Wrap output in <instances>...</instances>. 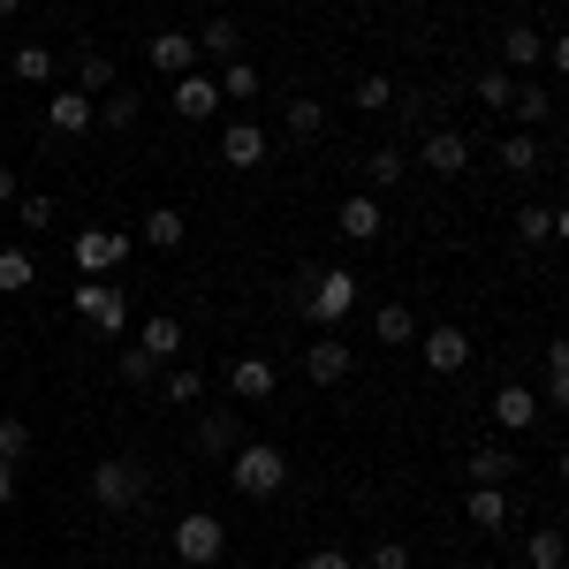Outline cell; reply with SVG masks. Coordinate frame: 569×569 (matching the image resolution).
<instances>
[{
	"label": "cell",
	"mask_w": 569,
	"mask_h": 569,
	"mask_svg": "<svg viewBox=\"0 0 569 569\" xmlns=\"http://www.w3.org/2000/svg\"><path fill=\"white\" fill-rule=\"evenodd\" d=\"M365 297V281H357L350 266H319V273H297V311H305L311 327H342Z\"/></svg>",
	"instance_id": "obj_1"
},
{
	"label": "cell",
	"mask_w": 569,
	"mask_h": 569,
	"mask_svg": "<svg viewBox=\"0 0 569 569\" xmlns=\"http://www.w3.org/2000/svg\"><path fill=\"white\" fill-rule=\"evenodd\" d=\"M228 486H236L243 501H273V493L289 486V456H281L273 440H243V448L228 456Z\"/></svg>",
	"instance_id": "obj_2"
},
{
	"label": "cell",
	"mask_w": 569,
	"mask_h": 569,
	"mask_svg": "<svg viewBox=\"0 0 569 569\" xmlns=\"http://www.w3.org/2000/svg\"><path fill=\"white\" fill-rule=\"evenodd\" d=\"M144 493H152V471H144L137 456H107V463L91 471V501H99L107 517H130Z\"/></svg>",
	"instance_id": "obj_3"
},
{
	"label": "cell",
	"mask_w": 569,
	"mask_h": 569,
	"mask_svg": "<svg viewBox=\"0 0 569 569\" xmlns=\"http://www.w3.org/2000/svg\"><path fill=\"white\" fill-rule=\"evenodd\" d=\"M137 251V236H122V228H84L77 243H69V259H77V273L84 281H107V273H122Z\"/></svg>",
	"instance_id": "obj_4"
},
{
	"label": "cell",
	"mask_w": 569,
	"mask_h": 569,
	"mask_svg": "<svg viewBox=\"0 0 569 569\" xmlns=\"http://www.w3.org/2000/svg\"><path fill=\"white\" fill-rule=\"evenodd\" d=\"M69 305L77 319H91L107 342H122L130 335V289H107V281H84V289H69Z\"/></svg>",
	"instance_id": "obj_5"
},
{
	"label": "cell",
	"mask_w": 569,
	"mask_h": 569,
	"mask_svg": "<svg viewBox=\"0 0 569 569\" xmlns=\"http://www.w3.org/2000/svg\"><path fill=\"white\" fill-rule=\"evenodd\" d=\"M176 555H182L190 569H213L220 555H228V525H220L213 509H190V517L176 525Z\"/></svg>",
	"instance_id": "obj_6"
},
{
	"label": "cell",
	"mask_w": 569,
	"mask_h": 569,
	"mask_svg": "<svg viewBox=\"0 0 569 569\" xmlns=\"http://www.w3.org/2000/svg\"><path fill=\"white\" fill-rule=\"evenodd\" d=\"M350 365H357V350L342 342V327H319V342L305 350V380H311V388H342Z\"/></svg>",
	"instance_id": "obj_7"
},
{
	"label": "cell",
	"mask_w": 569,
	"mask_h": 569,
	"mask_svg": "<svg viewBox=\"0 0 569 569\" xmlns=\"http://www.w3.org/2000/svg\"><path fill=\"white\" fill-rule=\"evenodd\" d=\"M410 350L426 357V372L456 380V372L471 365V335H463V327H418V342H410Z\"/></svg>",
	"instance_id": "obj_8"
},
{
	"label": "cell",
	"mask_w": 569,
	"mask_h": 569,
	"mask_svg": "<svg viewBox=\"0 0 569 569\" xmlns=\"http://www.w3.org/2000/svg\"><path fill=\"white\" fill-rule=\"evenodd\" d=\"M418 168H426V176H440V182H456L463 168H471V137H463V130H426Z\"/></svg>",
	"instance_id": "obj_9"
},
{
	"label": "cell",
	"mask_w": 569,
	"mask_h": 569,
	"mask_svg": "<svg viewBox=\"0 0 569 569\" xmlns=\"http://www.w3.org/2000/svg\"><path fill=\"white\" fill-rule=\"evenodd\" d=\"M335 228H342V243H380V236H388V213H380L372 190H350V198L335 206Z\"/></svg>",
	"instance_id": "obj_10"
},
{
	"label": "cell",
	"mask_w": 569,
	"mask_h": 569,
	"mask_svg": "<svg viewBox=\"0 0 569 569\" xmlns=\"http://www.w3.org/2000/svg\"><path fill=\"white\" fill-rule=\"evenodd\" d=\"M144 61H152V77L176 84V77L198 69V39H190V31H152V39H144Z\"/></svg>",
	"instance_id": "obj_11"
},
{
	"label": "cell",
	"mask_w": 569,
	"mask_h": 569,
	"mask_svg": "<svg viewBox=\"0 0 569 569\" xmlns=\"http://www.w3.org/2000/svg\"><path fill=\"white\" fill-rule=\"evenodd\" d=\"M486 410H493V426H501V433H531V426L547 418V410H539V395H531L525 380H509V388H493V402H486Z\"/></svg>",
	"instance_id": "obj_12"
},
{
	"label": "cell",
	"mask_w": 569,
	"mask_h": 569,
	"mask_svg": "<svg viewBox=\"0 0 569 569\" xmlns=\"http://www.w3.org/2000/svg\"><path fill=\"white\" fill-rule=\"evenodd\" d=\"M266 152H273V137H266L259 122H228V130H220V168H259Z\"/></svg>",
	"instance_id": "obj_13"
},
{
	"label": "cell",
	"mask_w": 569,
	"mask_h": 569,
	"mask_svg": "<svg viewBox=\"0 0 569 569\" xmlns=\"http://www.w3.org/2000/svg\"><path fill=\"white\" fill-rule=\"evenodd\" d=\"M236 448H243V410H206L198 418V456H220L228 463Z\"/></svg>",
	"instance_id": "obj_14"
},
{
	"label": "cell",
	"mask_w": 569,
	"mask_h": 569,
	"mask_svg": "<svg viewBox=\"0 0 569 569\" xmlns=\"http://www.w3.org/2000/svg\"><path fill=\"white\" fill-rule=\"evenodd\" d=\"M176 114H182V122H213V114H220V84L206 77V69L176 77Z\"/></svg>",
	"instance_id": "obj_15"
},
{
	"label": "cell",
	"mask_w": 569,
	"mask_h": 569,
	"mask_svg": "<svg viewBox=\"0 0 569 569\" xmlns=\"http://www.w3.org/2000/svg\"><path fill=\"white\" fill-rule=\"evenodd\" d=\"M517 471H525L517 448H471V456H463V479H471V486H509Z\"/></svg>",
	"instance_id": "obj_16"
},
{
	"label": "cell",
	"mask_w": 569,
	"mask_h": 569,
	"mask_svg": "<svg viewBox=\"0 0 569 569\" xmlns=\"http://www.w3.org/2000/svg\"><path fill=\"white\" fill-rule=\"evenodd\" d=\"M46 122H53L61 137H91V130H99V122H91V99L77 84H61L53 99H46Z\"/></svg>",
	"instance_id": "obj_17"
},
{
	"label": "cell",
	"mask_w": 569,
	"mask_h": 569,
	"mask_svg": "<svg viewBox=\"0 0 569 569\" xmlns=\"http://www.w3.org/2000/svg\"><path fill=\"white\" fill-rule=\"evenodd\" d=\"M539 61H547V31L509 23V31H501V69H509V77H525V69H539Z\"/></svg>",
	"instance_id": "obj_18"
},
{
	"label": "cell",
	"mask_w": 569,
	"mask_h": 569,
	"mask_svg": "<svg viewBox=\"0 0 569 569\" xmlns=\"http://www.w3.org/2000/svg\"><path fill=\"white\" fill-rule=\"evenodd\" d=\"M273 388H281V380H273L266 357H236V365H228V395H236V402H273Z\"/></svg>",
	"instance_id": "obj_19"
},
{
	"label": "cell",
	"mask_w": 569,
	"mask_h": 569,
	"mask_svg": "<svg viewBox=\"0 0 569 569\" xmlns=\"http://www.w3.org/2000/svg\"><path fill=\"white\" fill-rule=\"evenodd\" d=\"M198 61H213V69L243 61V31H236L228 16H206V23H198Z\"/></svg>",
	"instance_id": "obj_20"
},
{
	"label": "cell",
	"mask_w": 569,
	"mask_h": 569,
	"mask_svg": "<svg viewBox=\"0 0 569 569\" xmlns=\"http://www.w3.org/2000/svg\"><path fill=\"white\" fill-rule=\"evenodd\" d=\"M137 350H152V365H176L182 357V319L176 311H152V319L137 327Z\"/></svg>",
	"instance_id": "obj_21"
},
{
	"label": "cell",
	"mask_w": 569,
	"mask_h": 569,
	"mask_svg": "<svg viewBox=\"0 0 569 569\" xmlns=\"http://www.w3.org/2000/svg\"><path fill=\"white\" fill-rule=\"evenodd\" d=\"M463 525L471 531H501L509 525V493H501V486H471V493H463Z\"/></svg>",
	"instance_id": "obj_22"
},
{
	"label": "cell",
	"mask_w": 569,
	"mask_h": 569,
	"mask_svg": "<svg viewBox=\"0 0 569 569\" xmlns=\"http://www.w3.org/2000/svg\"><path fill=\"white\" fill-rule=\"evenodd\" d=\"M137 236H144L152 251H182V236H190V220H182V206H152V213L137 220Z\"/></svg>",
	"instance_id": "obj_23"
},
{
	"label": "cell",
	"mask_w": 569,
	"mask_h": 569,
	"mask_svg": "<svg viewBox=\"0 0 569 569\" xmlns=\"http://www.w3.org/2000/svg\"><path fill=\"white\" fill-rule=\"evenodd\" d=\"M562 228H569L562 206H525V213H517V243H531V251H539V243H562Z\"/></svg>",
	"instance_id": "obj_24"
},
{
	"label": "cell",
	"mask_w": 569,
	"mask_h": 569,
	"mask_svg": "<svg viewBox=\"0 0 569 569\" xmlns=\"http://www.w3.org/2000/svg\"><path fill=\"white\" fill-rule=\"evenodd\" d=\"M114 84H122V77H114V53L84 46V53H77V91H84V99H107Z\"/></svg>",
	"instance_id": "obj_25"
},
{
	"label": "cell",
	"mask_w": 569,
	"mask_h": 569,
	"mask_svg": "<svg viewBox=\"0 0 569 569\" xmlns=\"http://www.w3.org/2000/svg\"><path fill=\"white\" fill-rule=\"evenodd\" d=\"M137 114H144V99H137V91H107V99H91V122H99V130H137Z\"/></svg>",
	"instance_id": "obj_26"
},
{
	"label": "cell",
	"mask_w": 569,
	"mask_h": 569,
	"mask_svg": "<svg viewBox=\"0 0 569 569\" xmlns=\"http://www.w3.org/2000/svg\"><path fill=\"white\" fill-rule=\"evenodd\" d=\"M372 335H380V342H395V350H410V342H418V311L395 297V305L372 311Z\"/></svg>",
	"instance_id": "obj_27"
},
{
	"label": "cell",
	"mask_w": 569,
	"mask_h": 569,
	"mask_svg": "<svg viewBox=\"0 0 569 569\" xmlns=\"http://www.w3.org/2000/svg\"><path fill=\"white\" fill-rule=\"evenodd\" d=\"M402 176H410L402 144H380V152H365V182H372V198H380V190H402Z\"/></svg>",
	"instance_id": "obj_28"
},
{
	"label": "cell",
	"mask_w": 569,
	"mask_h": 569,
	"mask_svg": "<svg viewBox=\"0 0 569 569\" xmlns=\"http://www.w3.org/2000/svg\"><path fill=\"white\" fill-rule=\"evenodd\" d=\"M509 114H517L525 130H539V122L555 114V91H547V84H525V77H517V91H509Z\"/></svg>",
	"instance_id": "obj_29"
},
{
	"label": "cell",
	"mask_w": 569,
	"mask_h": 569,
	"mask_svg": "<svg viewBox=\"0 0 569 569\" xmlns=\"http://www.w3.org/2000/svg\"><path fill=\"white\" fill-rule=\"evenodd\" d=\"M8 77L16 84H53V46H16L8 53Z\"/></svg>",
	"instance_id": "obj_30"
},
{
	"label": "cell",
	"mask_w": 569,
	"mask_h": 569,
	"mask_svg": "<svg viewBox=\"0 0 569 569\" xmlns=\"http://www.w3.org/2000/svg\"><path fill=\"white\" fill-rule=\"evenodd\" d=\"M31 281H39V259L16 251V243H0V297H23Z\"/></svg>",
	"instance_id": "obj_31"
},
{
	"label": "cell",
	"mask_w": 569,
	"mask_h": 569,
	"mask_svg": "<svg viewBox=\"0 0 569 569\" xmlns=\"http://www.w3.org/2000/svg\"><path fill=\"white\" fill-rule=\"evenodd\" d=\"M501 168H509V176H539V168H547V152H539V137H531V130L501 137Z\"/></svg>",
	"instance_id": "obj_32"
},
{
	"label": "cell",
	"mask_w": 569,
	"mask_h": 569,
	"mask_svg": "<svg viewBox=\"0 0 569 569\" xmlns=\"http://www.w3.org/2000/svg\"><path fill=\"white\" fill-rule=\"evenodd\" d=\"M281 122H289L297 144H311V137L327 130V107H319V99H289V107H281Z\"/></svg>",
	"instance_id": "obj_33"
},
{
	"label": "cell",
	"mask_w": 569,
	"mask_h": 569,
	"mask_svg": "<svg viewBox=\"0 0 569 569\" xmlns=\"http://www.w3.org/2000/svg\"><path fill=\"white\" fill-rule=\"evenodd\" d=\"M350 107H357V114H395V84H388V77H357Z\"/></svg>",
	"instance_id": "obj_34"
},
{
	"label": "cell",
	"mask_w": 569,
	"mask_h": 569,
	"mask_svg": "<svg viewBox=\"0 0 569 569\" xmlns=\"http://www.w3.org/2000/svg\"><path fill=\"white\" fill-rule=\"evenodd\" d=\"M160 395H168V402H176V410H190V402H198V395H206V372H198V365H176V372H168V380H160Z\"/></svg>",
	"instance_id": "obj_35"
},
{
	"label": "cell",
	"mask_w": 569,
	"mask_h": 569,
	"mask_svg": "<svg viewBox=\"0 0 569 569\" xmlns=\"http://www.w3.org/2000/svg\"><path fill=\"white\" fill-rule=\"evenodd\" d=\"M31 448H39V433H31L23 418H0V463H23Z\"/></svg>",
	"instance_id": "obj_36"
},
{
	"label": "cell",
	"mask_w": 569,
	"mask_h": 569,
	"mask_svg": "<svg viewBox=\"0 0 569 569\" xmlns=\"http://www.w3.org/2000/svg\"><path fill=\"white\" fill-rule=\"evenodd\" d=\"M213 84H220V99H259V69L251 61H228Z\"/></svg>",
	"instance_id": "obj_37"
},
{
	"label": "cell",
	"mask_w": 569,
	"mask_h": 569,
	"mask_svg": "<svg viewBox=\"0 0 569 569\" xmlns=\"http://www.w3.org/2000/svg\"><path fill=\"white\" fill-rule=\"evenodd\" d=\"M547 402H569V342H547Z\"/></svg>",
	"instance_id": "obj_38"
},
{
	"label": "cell",
	"mask_w": 569,
	"mask_h": 569,
	"mask_svg": "<svg viewBox=\"0 0 569 569\" xmlns=\"http://www.w3.org/2000/svg\"><path fill=\"white\" fill-rule=\"evenodd\" d=\"M562 555H569L562 531H531V539H525V562L531 569H562Z\"/></svg>",
	"instance_id": "obj_39"
},
{
	"label": "cell",
	"mask_w": 569,
	"mask_h": 569,
	"mask_svg": "<svg viewBox=\"0 0 569 569\" xmlns=\"http://www.w3.org/2000/svg\"><path fill=\"white\" fill-rule=\"evenodd\" d=\"M471 91H479V107H501V114H509V91H517V77H509V69H486V77H471Z\"/></svg>",
	"instance_id": "obj_40"
},
{
	"label": "cell",
	"mask_w": 569,
	"mask_h": 569,
	"mask_svg": "<svg viewBox=\"0 0 569 569\" xmlns=\"http://www.w3.org/2000/svg\"><path fill=\"white\" fill-rule=\"evenodd\" d=\"M114 372H122L130 388H152V380H160V365H152V350H137V342H130L122 357H114Z\"/></svg>",
	"instance_id": "obj_41"
},
{
	"label": "cell",
	"mask_w": 569,
	"mask_h": 569,
	"mask_svg": "<svg viewBox=\"0 0 569 569\" xmlns=\"http://www.w3.org/2000/svg\"><path fill=\"white\" fill-rule=\"evenodd\" d=\"M16 228H53V198L46 190H23L16 198Z\"/></svg>",
	"instance_id": "obj_42"
},
{
	"label": "cell",
	"mask_w": 569,
	"mask_h": 569,
	"mask_svg": "<svg viewBox=\"0 0 569 569\" xmlns=\"http://www.w3.org/2000/svg\"><path fill=\"white\" fill-rule=\"evenodd\" d=\"M365 569H410V547H402V539H380V547H372V562Z\"/></svg>",
	"instance_id": "obj_43"
},
{
	"label": "cell",
	"mask_w": 569,
	"mask_h": 569,
	"mask_svg": "<svg viewBox=\"0 0 569 569\" xmlns=\"http://www.w3.org/2000/svg\"><path fill=\"white\" fill-rule=\"evenodd\" d=\"M305 569H357V562L342 555V547H311V555H305Z\"/></svg>",
	"instance_id": "obj_44"
},
{
	"label": "cell",
	"mask_w": 569,
	"mask_h": 569,
	"mask_svg": "<svg viewBox=\"0 0 569 569\" xmlns=\"http://www.w3.org/2000/svg\"><path fill=\"white\" fill-rule=\"evenodd\" d=\"M16 198H23V176H16V168H0V206H16Z\"/></svg>",
	"instance_id": "obj_45"
},
{
	"label": "cell",
	"mask_w": 569,
	"mask_h": 569,
	"mask_svg": "<svg viewBox=\"0 0 569 569\" xmlns=\"http://www.w3.org/2000/svg\"><path fill=\"white\" fill-rule=\"evenodd\" d=\"M16 501V463H0V509Z\"/></svg>",
	"instance_id": "obj_46"
},
{
	"label": "cell",
	"mask_w": 569,
	"mask_h": 569,
	"mask_svg": "<svg viewBox=\"0 0 569 569\" xmlns=\"http://www.w3.org/2000/svg\"><path fill=\"white\" fill-rule=\"evenodd\" d=\"M16 8H23V0H0V16H16Z\"/></svg>",
	"instance_id": "obj_47"
},
{
	"label": "cell",
	"mask_w": 569,
	"mask_h": 569,
	"mask_svg": "<svg viewBox=\"0 0 569 569\" xmlns=\"http://www.w3.org/2000/svg\"><path fill=\"white\" fill-rule=\"evenodd\" d=\"M198 8H206V16H220V0H198Z\"/></svg>",
	"instance_id": "obj_48"
}]
</instances>
